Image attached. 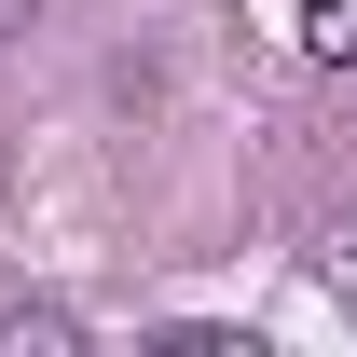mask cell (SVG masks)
Here are the masks:
<instances>
[{
    "label": "cell",
    "instance_id": "cell-1",
    "mask_svg": "<svg viewBox=\"0 0 357 357\" xmlns=\"http://www.w3.org/2000/svg\"><path fill=\"white\" fill-rule=\"evenodd\" d=\"M69 344H83L69 303H0V357H69Z\"/></svg>",
    "mask_w": 357,
    "mask_h": 357
},
{
    "label": "cell",
    "instance_id": "cell-3",
    "mask_svg": "<svg viewBox=\"0 0 357 357\" xmlns=\"http://www.w3.org/2000/svg\"><path fill=\"white\" fill-rule=\"evenodd\" d=\"M0 28H28V0H0Z\"/></svg>",
    "mask_w": 357,
    "mask_h": 357
},
{
    "label": "cell",
    "instance_id": "cell-2",
    "mask_svg": "<svg viewBox=\"0 0 357 357\" xmlns=\"http://www.w3.org/2000/svg\"><path fill=\"white\" fill-rule=\"evenodd\" d=\"M303 55L316 69H357V0H303Z\"/></svg>",
    "mask_w": 357,
    "mask_h": 357
}]
</instances>
